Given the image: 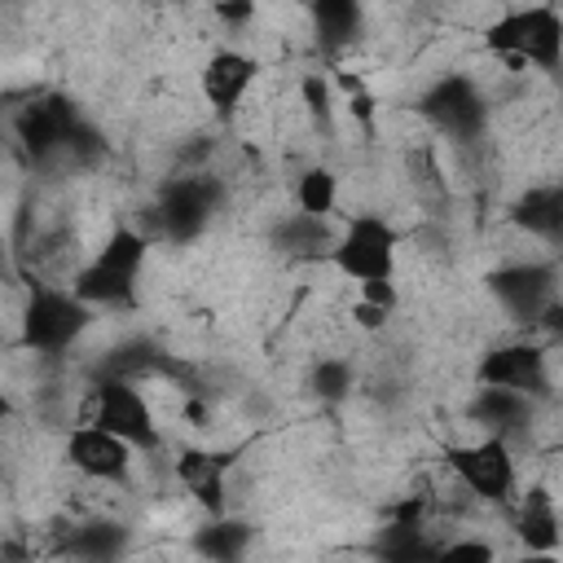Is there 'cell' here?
Here are the masks:
<instances>
[{
    "label": "cell",
    "instance_id": "cell-12",
    "mask_svg": "<svg viewBox=\"0 0 563 563\" xmlns=\"http://www.w3.org/2000/svg\"><path fill=\"white\" fill-rule=\"evenodd\" d=\"M75 123H79L75 101L48 92V97H31V101L18 110L13 136H18V145H22L35 163H44V158H53V154H66V141H70Z\"/></svg>",
    "mask_w": 563,
    "mask_h": 563
},
{
    "label": "cell",
    "instance_id": "cell-25",
    "mask_svg": "<svg viewBox=\"0 0 563 563\" xmlns=\"http://www.w3.org/2000/svg\"><path fill=\"white\" fill-rule=\"evenodd\" d=\"M299 97H303V110H308L321 128H330V79H321L317 70L303 75V79H299Z\"/></svg>",
    "mask_w": 563,
    "mask_h": 563
},
{
    "label": "cell",
    "instance_id": "cell-24",
    "mask_svg": "<svg viewBox=\"0 0 563 563\" xmlns=\"http://www.w3.org/2000/svg\"><path fill=\"white\" fill-rule=\"evenodd\" d=\"M334 84H339V92H343V101H347V114L369 132V128H374V92L365 88V79H361L356 70L339 66V70H334Z\"/></svg>",
    "mask_w": 563,
    "mask_h": 563
},
{
    "label": "cell",
    "instance_id": "cell-3",
    "mask_svg": "<svg viewBox=\"0 0 563 563\" xmlns=\"http://www.w3.org/2000/svg\"><path fill=\"white\" fill-rule=\"evenodd\" d=\"M92 303L75 295V286H35L22 308V347L40 356H57L84 339L92 325Z\"/></svg>",
    "mask_w": 563,
    "mask_h": 563
},
{
    "label": "cell",
    "instance_id": "cell-13",
    "mask_svg": "<svg viewBox=\"0 0 563 563\" xmlns=\"http://www.w3.org/2000/svg\"><path fill=\"white\" fill-rule=\"evenodd\" d=\"M255 79H260V62H255L251 53H242V48H216V53L202 62V70H198L202 101L211 106V114H216L220 123H229V119L242 110V101H246V92L255 88Z\"/></svg>",
    "mask_w": 563,
    "mask_h": 563
},
{
    "label": "cell",
    "instance_id": "cell-17",
    "mask_svg": "<svg viewBox=\"0 0 563 563\" xmlns=\"http://www.w3.org/2000/svg\"><path fill=\"white\" fill-rule=\"evenodd\" d=\"M510 224L545 246H563V180L528 185L510 202Z\"/></svg>",
    "mask_w": 563,
    "mask_h": 563
},
{
    "label": "cell",
    "instance_id": "cell-11",
    "mask_svg": "<svg viewBox=\"0 0 563 563\" xmlns=\"http://www.w3.org/2000/svg\"><path fill=\"white\" fill-rule=\"evenodd\" d=\"M62 453H66L70 471H79L92 484H128L132 462H136V444L132 440H123V435H114V431H106L97 422H84V418L70 427Z\"/></svg>",
    "mask_w": 563,
    "mask_h": 563
},
{
    "label": "cell",
    "instance_id": "cell-23",
    "mask_svg": "<svg viewBox=\"0 0 563 563\" xmlns=\"http://www.w3.org/2000/svg\"><path fill=\"white\" fill-rule=\"evenodd\" d=\"M352 383H356V369H352L347 356H321L312 365V391H317V400L339 405L343 396H352Z\"/></svg>",
    "mask_w": 563,
    "mask_h": 563
},
{
    "label": "cell",
    "instance_id": "cell-8",
    "mask_svg": "<svg viewBox=\"0 0 563 563\" xmlns=\"http://www.w3.org/2000/svg\"><path fill=\"white\" fill-rule=\"evenodd\" d=\"M224 202V185L211 176V172H185V176H172L163 189H158V202H154V220H158V233L172 238V242H194L211 216L220 211Z\"/></svg>",
    "mask_w": 563,
    "mask_h": 563
},
{
    "label": "cell",
    "instance_id": "cell-30",
    "mask_svg": "<svg viewBox=\"0 0 563 563\" xmlns=\"http://www.w3.org/2000/svg\"><path fill=\"white\" fill-rule=\"evenodd\" d=\"M550 4H563V0H550Z\"/></svg>",
    "mask_w": 563,
    "mask_h": 563
},
{
    "label": "cell",
    "instance_id": "cell-19",
    "mask_svg": "<svg viewBox=\"0 0 563 563\" xmlns=\"http://www.w3.org/2000/svg\"><path fill=\"white\" fill-rule=\"evenodd\" d=\"M246 545H251V528H246L242 519L211 515V523H202V528L194 532V550L207 554V559H216V563H233V559H242Z\"/></svg>",
    "mask_w": 563,
    "mask_h": 563
},
{
    "label": "cell",
    "instance_id": "cell-6",
    "mask_svg": "<svg viewBox=\"0 0 563 563\" xmlns=\"http://www.w3.org/2000/svg\"><path fill=\"white\" fill-rule=\"evenodd\" d=\"M449 471L457 484L488 506H515L519 497V466H515V444L501 435H479L471 444L449 449Z\"/></svg>",
    "mask_w": 563,
    "mask_h": 563
},
{
    "label": "cell",
    "instance_id": "cell-22",
    "mask_svg": "<svg viewBox=\"0 0 563 563\" xmlns=\"http://www.w3.org/2000/svg\"><path fill=\"white\" fill-rule=\"evenodd\" d=\"M295 202L299 211L308 216H330L339 207V176L330 167H308L299 180H295Z\"/></svg>",
    "mask_w": 563,
    "mask_h": 563
},
{
    "label": "cell",
    "instance_id": "cell-9",
    "mask_svg": "<svg viewBox=\"0 0 563 563\" xmlns=\"http://www.w3.org/2000/svg\"><path fill=\"white\" fill-rule=\"evenodd\" d=\"M488 295L501 303V312L519 325H537L541 312L563 295L559 268L545 260H515L488 273Z\"/></svg>",
    "mask_w": 563,
    "mask_h": 563
},
{
    "label": "cell",
    "instance_id": "cell-10",
    "mask_svg": "<svg viewBox=\"0 0 563 563\" xmlns=\"http://www.w3.org/2000/svg\"><path fill=\"white\" fill-rule=\"evenodd\" d=\"M475 383L484 387H510V391H523L532 400H545L550 387H554V374H550V352L541 343H528V339H510V343H497L479 356L475 365Z\"/></svg>",
    "mask_w": 563,
    "mask_h": 563
},
{
    "label": "cell",
    "instance_id": "cell-20",
    "mask_svg": "<svg viewBox=\"0 0 563 563\" xmlns=\"http://www.w3.org/2000/svg\"><path fill=\"white\" fill-rule=\"evenodd\" d=\"M62 554L70 559H119L128 554V528L119 523H79L66 541H62Z\"/></svg>",
    "mask_w": 563,
    "mask_h": 563
},
{
    "label": "cell",
    "instance_id": "cell-16",
    "mask_svg": "<svg viewBox=\"0 0 563 563\" xmlns=\"http://www.w3.org/2000/svg\"><path fill=\"white\" fill-rule=\"evenodd\" d=\"M229 466H233V457H224V453H216V449H180V453H176V479H180V488H185L207 515H224Z\"/></svg>",
    "mask_w": 563,
    "mask_h": 563
},
{
    "label": "cell",
    "instance_id": "cell-27",
    "mask_svg": "<svg viewBox=\"0 0 563 563\" xmlns=\"http://www.w3.org/2000/svg\"><path fill=\"white\" fill-rule=\"evenodd\" d=\"M440 559H493L488 541H449L440 545Z\"/></svg>",
    "mask_w": 563,
    "mask_h": 563
},
{
    "label": "cell",
    "instance_id": "cell-28",
    "mask_svg": "<svg viewBox=\"0 0 563 563\" xmlns=\"http://www.w3.org/2000/svg\"><path fill=\"white\" fill-rule=\"evenodd\" d=\"M352 321H356L361 330H383V325L391 321V312H383V308H374V303L356 299V303H352Z\"/></svg>",
    "mask_w": 563,
    "mask_h": 563
},
{
    "label": "cell",
    "instance_id": "cell-29",
    "mask_svg": "<svg viewBox=\"0 0 563 563\" xmlns=\"http://www.w3.org/2000/svg\"><path fill=\"white\" fill-rule=\"evenodd\" d=\"M537 325H541L550 339H563V295H559V299H554V303L541 312V321H537Z\"/></svg>",
    "mask_w": 563,
    "mask_h": 563
},
{
    "label": "cell",
    "instance_id": "cell-4",
    "mask_svg": "<svg viewBox=\"0 0 563 563\" xmlns=\"http://www.w3.org/2000/svg\"><path fill=\"white\" fill-rule=\"evenodd\" d=\"M347 282H374V277H396L400 268V229L374 211H361L352 216L339 233H334V246L325 255Z\"/></svg>",
    "mask_w": 563,
    "mask_h": 563
},
{
    "label": "cell",
    "instance_id": "cell-21",
    "mask_svg": "<svg viewBox=\"0 0 563 563\" xmlns=\"http://www.w3.org/2000/svg\"><path fill=\"white\" fill-rule=\"evenodd\" d=\"M277 242H282V251H290V255H330L334 233H330L325 216H308V211H299V216L282 220Z\"/></svg>",
    "mask_w": 563,
    "mask_h": 563
},
{
    "label": "cell",
    "instance_id": "cell-1",
    "mask_svg": "<svg viewBox=\"0 0 563 563\" xmlns=\"http://www.w3.org/2000/svg\"><path fill=\"white\" fill-rule=\"evenodd\" d=\"M484 48L515 66L559 70L563 66V9L550 0L510 4L484 26Z\"/></svg>",
    "mask_w": 563,
    "mask_h": 563
},
{
    "label": "cell",
    "instance_id": "cell-15",
    "mask_svg": "<svg viewBox=\"0 0 563 563\" xmlns=\"http://www.w3.org/2000/svg\"><path fill=\"white\" fill-rule=\"evenodd\" d=\"M515 537L523 541V550L532 554H554L563 541V519H559V501L545 484H528L515 497Z\"/></svg>",
    "mask_w": 563,
    "mask_h": 563
},
{
    "label": "cell",
    "instance_id": "cell-14",
    "mask_svg": "<svg viewBox=\"0 0 563 563\" xmlns=\"http://www.w3.org/2000/svg\"><path fill=\"white\" fill-rule=\"evenodd\" d=\"M537 405L532 396L523 391H510V387H484L475 383V396H471V422L484 431V435H501V440H519L532 431V418H537Z\"/></svg>",
    "mask_w": 563,
    "mask_h": 563
},
{
    "label": "cell",
    "instance_id": "cell-5",
    "mask_svg": "<svg viewBox=\"0 0 563 563\" xmlns=\"http://www.w3.org/2000/svg\"><path fill=\"white\" fill-rule=\"evenodd\" d=\"M84 422H97V427L132 440L145 453H154L163 444L158 418H154L145 391L136 387V378H128V374H101V378H92V387L84 396Z\"/></svg>",
    "mask_w": 563,
    "mask_h": 563
},
{
    "label": "cell",
    "instance_id": "cell-18",
    "mask_svg": "<svg viewBox=\"0 0 563 563\" xmlns=\"http://www.w3.org/2000/svg\"><path fill=\"white\" fill-rule=\"evenodd\" d=\"M308 22L317 48L339 57L365 35V0H308Z\"/></svg>",
    "mask_w": 563,
    "mask_h": 563
},
{
    "label": "cell",
    "instance_id": "cell-2",
    "mask_svg": "<svg viewBox=\"0 0 563 563\" xmlns=\"http://www.w3.org/2000/svg\"><path fill=\"white\" fill-rule=\"evenodd\" d=\"M150 238L132 224H114L97 255L75 273V295L88 299L92 308H132L136 303V277L145 268Z\"/></svg>",
    "mask_w": 563,
    "mask_h": 563
},
{
    "label": "cell",
    "instance_id": "cell-7",
    "mask_svg": "<svg viewBox=\"0 0 563 563\" xmlns=\"http://www.w3.org/2000/svg\"><path fill=\"white\" fill-rule=\"evenodd\" d=\"M418 114H422L435 132H444L449 141L471 145V141H479L484 128H488V97L479 92V84H475L471 75L449 70V75L431 79V84L418 92Z\"/></svg>",
    "mask_w": 563,
    "mask_h": 563
},
{
    "label": "cell",
    "instance_id": "cell-26",
    "mask_svg": "<svg viewBox=\"0 0 563 563\" xmlns=\"http://www.w3.org/2000/svg\"><path fill=\"white\" fill-rule=\"evenodd\" d=\"M356 290H361L356 299H365V303H374V308H383V312H396V308H400V286H396V277H374V282H361Z\"/></svg>",
    "mask_w": 563,
    "mask_h": 563
}]
</instances>
